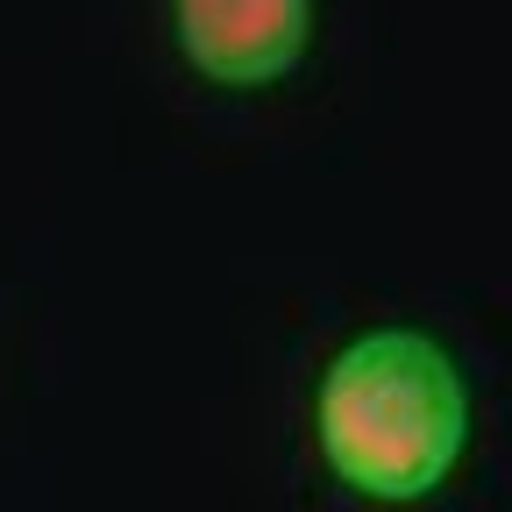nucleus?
<instances>
[{"label": "nucleus", "mask_w": 512, "mask_h": 512, "mask_svg": "<svg viewBox=\"0 0 512 512\" xmlns=\"http://www.w3.org/2000/svg\"><path fill=\"white\" fill-rule=\"evenodd\" d=\"M178 50L221 86H271L313 43V0H171Z\"/></svg>", "instance_id": "obj_2"}, {"label": "nucleus", "mask_w": 512, "mask_h": 512, "mask_svg": "<svg viewBox=\"0 0 512 512\" xmlns=\"http://www.w3.org/2000/svg\"><path fill=\"white\" fill-rule=\"evenodd\" d=\"M313 434L356 498L413 505L456 470L470 441L463 370L420 328H370L320 377Z\"/></svg>", "instance_id": "obj_1"}]
</instances>
